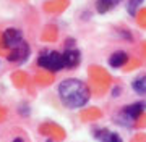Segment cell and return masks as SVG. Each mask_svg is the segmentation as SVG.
Masks as SVG:
<instances>
[{"instance_id":"obj_4","label":"cell","mask_w":146,"mask_h":142,"mask_svg":"<svg viewBox=\"0 0 146 142\" xmlns=\"http://www.w3.org/2000/svg\"><path fill=\"white\" fill-rule=\"evenodd\" d=\"M21 42H25L23 41V32L20 29H16V27H8L2 34V45L7 48H10V50L18 47Z\"/></svg>"},{"instance_id":"obj_5","label":"cell","mask_w":146,"mask_h":142,"mask_svg":"<svg viewBox=\"0 0 146 142\" xmlns=\"http://www.w3.org/2000/svg\"><path fill=\"white\" fill-rule=\"evenodd\" d=\"M29 53H31V50H29L28 42H21L18 47L11 48L7 58H8V62H11V63H23V62L28 60Z\"/></svg>"},{"instance_id":"obj_12","label":"cell","mask_w":146,"mask_h":142,"mask_svg":"<svg viewBox=\"0 0 146 142\" xmlns=\"http://www.w3.org/2000/svg\"><path fill=\"white\" fill-rule=\"evenodd\" d=\"M20 115H23V116H28V115H29V108H28V105L20 107Z\"/></svg>"},{"instance_id":"obj_8","label":"cell","mask_w":146,"mask_h":142,"mask_svg":"<svg viewBox=\"0 0 146 142\" xmlns=\"http://www.w3.org/2000/svg\"><path fill=\"white\" fill-rule=\"evenodd\" d=\"M127 62H128V55H127V52H123V50L114 52L109 57V60H107L109 66H112V68H122V66H125Z\"/></svg>"},{"instance_id":"obj_7","label":"cell","mask_w":146,"mask_h":142,"mask_svg":"<svg viewBox=\"0 0 146 142\" xmlns=\"http://www.w3.org/2000/svg\"><path fill=\"white\" fill-rule=\"evenodd\" d=\"M63 57H65V68H76L81 62V53H80L78 48H67L63 52Z\"/></svg>"},{"instance_id":"obj_1","label":"cell","mask_w":146,"mask_h":142,"mask_svg":"<svg viewBox=\"0 0 146 142\" xmlns=\"http://www.w3.org/2000/svg\"><path fill=\"white\" fill-rule=\"evenodd\" d=\"M58 97L62 100V103L68 108H81L89 102L91 92H89L88 86L83 81L75 78H67L57 87Z\"/></svg>"},{"instance_id":"obj_10","label":"cell","mask_w":146,"mask_h":142,"mask_svg":"<svg viewBox=\"0 0 146 142\" xmlns=\"http://www.w3.org/2000/svg\"><path fill=\"white\" fill-rule=\"evenodd\" d=\"M131 89L138 95H146V76H138L131 82Z\"/></svg>"},{"instance_id":"obj_15","label":"cell","mask_w":146,"mask_h":142,"mask_svg":"<svg viewBox=\"0 0 146 142\" xmlns=\"http://www.w3.org/2000/svg\"><path fill=\"white\" fill-rule=\"evenodd\" d=\"M46 142H54V141H52V139H47V141H46Z\"/></svg>"},{"instance_id":"obj_11","label":"cell","mask_w":146,"mask_h":142,"mask_svg":"<svg viewBox=\"0 0 146 142\" xmlns=\"http://www.w3.org/2000/svg\"><path fill=\"white\" fill-rule=\"evenodd\" d=\"M141 3H143V0H128V3H127V11H128L131 16H135L138 8L141 7Z\"/></svg>"},{"instance_id":"obj_13","label":"cell","mask_w":146,"mask_h":142,"mask_svg":"<svg viewBox=\"0 0 146 142\" xmlns=\"http://www.w3.org/2000/svg\"><path fill=\"white\" fill-rule=\"evenodd\" d=\"M112 97H119V94H120V87L119 86H115V87H112Z\"/></svg>"},{"instance_id":"obj_14","label":"cell","mask_w":146,"mask_h":142,"mask_svg":"<svg viewBox=\"0 0 146 142\" xmlns=\"http://www.w3.org/2000/svg\"><path fill=\"white\" fill-rule=\"evenodd\" d=\"M11 142H25V141H23L21 137H15V139H13V141H11Z\"/></svg>"},{"instance_id":"obj_6","label":"cell","mask_w":146,"mask_h":142,"mask_svg":"<svg viewBox=\"0 0 146 142\" xmlns=\"http://www.w3.org/2000/svg\"><path fill=\"white\" fill-rule=\"evenodd\" d=\"M93 134H94V139L99 142H123L117 132H110L106 128H94Z\"/></svg>"},{"instance_id":"obj_3","label":"cell","mask_w":146,"mask_h":142,"mask_svg":"<svg viewBox=\"0 0 146 142\" xmlns=\"http://www.w3.org/2000/svg\"><path fill=\"white\" fill-rule=\"evenodd\" d=\"M145 110H146V102L145 100H138V102H133L130 105L123 107L122 111H120V118L123 121V124H125V121L127 123H133L145 113Z\"/></svg>"},{"instance_id":"obj_9","label":"cell","mask_w":146,"mask_h":142,"mask_svg":"<svg viewBox=\"0 0 146 142\" xmlns=\"http://www.w3.org/2000/svg\"><path fill=\"white\" fill-rule=\"evenodd\" d=\"M122 0H96V10L99 13H107L112 10L114 7H117Z\"/></svg>"},{"instance_id":"obj_2","label":"cell","mask_w":146,"mask_h":142,"mask_svg":"<svg viewBox=\"0 0 146 142\" xmlns=\"http://www.w3.org/2000/svg\"><path fill=\"white\" fill-rule=\"evenodd\" d=\"M37 65L42 69L57 73L65 68V57H63V53L57 52V50H42L37 57Z\"/></svg>"}]
</instances>
